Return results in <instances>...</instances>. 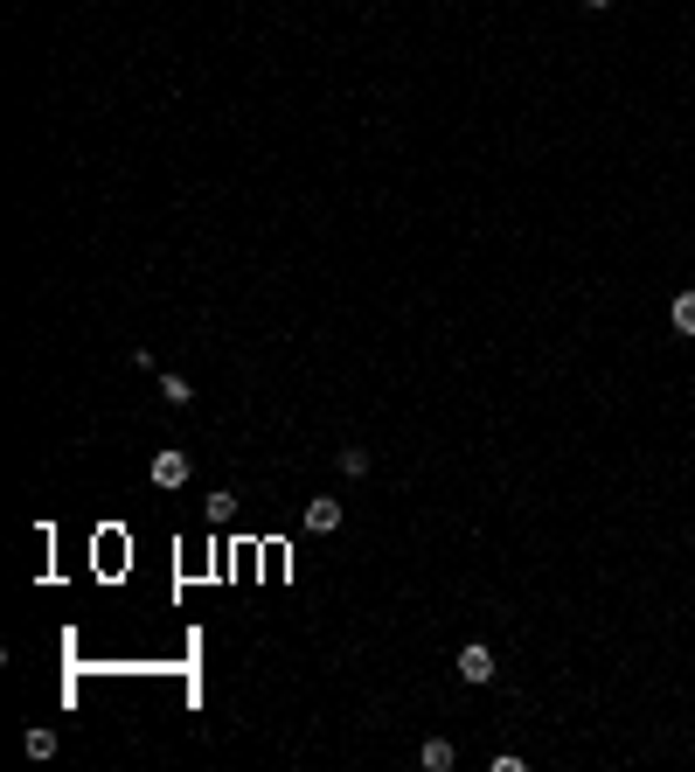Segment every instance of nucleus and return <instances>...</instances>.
<instances>
[{
    "instance_id": "f257e3e1",
    "label": "nucleus",
    "mask_w": 695,
    "mask_h": 772,
    "mask_svg": "<svg viewBox=\"0 0 695 772\" xmlns=\"http://www.w3.org/2000/svg\"><path fill=\"white\" fill-rule=\"evenodd\" d=\"M459 682H473V689H480V682H494V654H487L480 640H473V647H459Z\"/></svg>"
},
{
    "instance_id": "f03ea898",
    "label": "nucleus",
    "mask_w": 695,
    "mask_h": 772,
    "mask_svg": "<svg viewBox=\"0 0 695 772\" xmlns=\"http://www.w3.org/2000/svg\"><path fill=\"white\" fill-rule=\"evenodd\" d=\"M417 766L424 772H452L459 766V745H452V738H424V745H417Z\"/></svg>"
},
{
    "instance_id": "7ed1b4c3",
    "label": "nucleus",
    "mask_w": 695,
    "mask_h": 772,
    "mask_svg": "<svg viewBox=\"0 0 695 772\" xmlns=\"http://www.w3.org/2000/svg\"><path fill=\"white\" fill-rule=\"evenodd\" d=\"M181 480H188V453L160 446V453H153V487H181Z\"/></svg>"
},
{
    "instance_id": "20e7f679",
    "label": "nucleus",
    "mask_w": 695,
    "mask_h": 772,
    "mask_svg": "<svg viewBox=\"0 0 695 772\" xmlns=\"http://www.w3.org/2000/svg\"><path fill=\"white\" fill-rule=\"evenodd\" d=\"M299 522H306L313 536H327V529H341V501H327V494H320V501H306V508H299Z\"/></svg>"
},
{
    "instance_id": "39448f33",
    "label": "nucleus",
    "mask_w": 695,
    "mask_h": 772,
    "mask_svg": "<svg viewBox=\"0 0 695 772\" xmlns=\"http://www.w3.org/2000/svg\"><path fill=\"white\" fill-rule=\"evenodd\" d=\"M668 320H675V334H695V293H675Z\"/></svg>"
},
{
    "instance_id": "423d86ee",
    "label": "nucleus",
    "mask_w": 695,
    "mask_h": 772,
    "mask_svg": "<svg viewBox=\"0 0 695 772\" xmlns=\"http://www.w3.org/2000/svg\"><path fill=\"white\" fill-rule=\"evenodd\" d=\"M160 397H167V404H188V397H195V383H188V376H174V369H167V376H160Z\"/></svg>"
},
{
    "instance_id": "0eeeda50",
    "label": "nucleus",
    "mask_w": 695,
    "mask_h": 772,
    "mask_svg": "<svg viewBox=\"0 0 695 772\" xmlns=\"http://www.w3.org/2000/svg\"><path fill=\"white\" fill-rule=\"evenodd\" d=\"M21 745H28V759H56V731H42V724H35Z\"/></svg>"
},
{
    "instance_id": "6e6552de",
    "label": "nucleus",
    "mask_w": 695,
    "mask_h": 772,
    "mask_svg": "<svg viewBox=\"0 0 695 772\" xmlns=\"http://www.w3.org/2000/svg\"><path fill=\"white\" fill-rule=\"evenodd\" d=\"M341 473H355V480H362V473H369V453H362V446H341Z\"/></svg>"
},
{
    "instance_id": "1a4fd4ad",
    "label": "nucleus",
    "mask_w": 695,
    "mask_h": 772,
    "mask_svg": "<svg viewBox=\"0 0 695 772\" xmlns=\"http://www.w3.org/2000/svg\"><path fill=\"white\" fill-rule=\"evenodd\" d=\"M584 7H612V0H584Z\"/></svg>"
}]
</instances>
